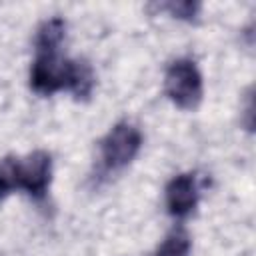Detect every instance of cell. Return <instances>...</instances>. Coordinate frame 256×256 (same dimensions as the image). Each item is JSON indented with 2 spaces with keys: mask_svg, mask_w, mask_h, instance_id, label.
I'll return each instance as SVG.
<instances>
[{
  "mask_svg": "<svg viewBox=\"0 0 256 256\" xmlns=\"http://www.w3.org/2000/svg\"><path fill=\"white\" fill-rule=\"evenodd\" d=\"M164 88L168 98L184 110H194L202 100V76L196 64L188 58L172 62L166 70Z\"/></svg>",
  "mask_w": 256,
  "mask_h": 256,
  "instance_id": "1",
  "label": "cell"
},
{
  "mask_svg": "<svg viewBox=\"0 0 256 256\" xmlns=\"http://www.w3.org/2000/svg\"><path fill=\"white\" fill-rule=\"evenodd\" d=\"M140 146H142V134L136 126L128 122L116 124L100 142L102 162L106 170H120L128 166L136 158Z\"/></svg>",
  "mask_w": 256,
  "mask_h": 256,
  "instance_id": "2",
  "label": "cell"
},
{
  "mask_svg": "<svg viewBox=\"0 0 256 256\" xmlns=\"http://www.w3.org/2000/svg\"><path fill=\"white\" fill-rule=\"evenodd\" d=\"M68 58H62L58 50L54 52H36V60L30 70V86L38 94H54L68 86L70 74Z\"/></svg>",
  "mask_w": 256,
  "mask_h": 256,
  "instance_id": "3",
  "label": "cell"
},
{
  "mask_svg": "<svg viewBox=\"0 0 256 256\" xmlns=\"http://www.w3.org/2000/svg\"><path fill=\"white\" fill-rule=\"evenodd\" d=\"M52 178V158L44 150H36L20 160V188L32 198L42 200L48 192Z\"/></svg>",
  "mask_w": 256,
  "mask_h": 256,
  "instance_id": "4",
  "label": "cell"
},
{
  "mask_svg": "<svg viewBox=\"0 0 256 256\" xmlns=\"http://www.w3.org/2000/svg\"><path fill=\"white\" fill-rule=\"evenodd\" d=\"M198 204V186L194 174H178L166 186V208L176 218H186Z\"/></svg>",
  "mask_w": 256,
  "mask_h": 256,
  "instance_id": "5",
  "label": "cell"
},
{
  "mask_svg": "<svg viewBox=\"0 0 256 256\" xmlns=\"http://www.w3.org/2000/svg\"><path fill=\"white\" fill-rule=\"evenodd\" d=\"M66 88L78 100H86L92 94L94 72H92V66L86 60H72L70 62V74H68V86Z\"/></svg>",
  "mask_w": 256,
  "mask_h": 256,
  "instance_id": "6",
  "label": "cell"
},
{
  "mask_svg": "<svg viewBox=\"0 0 256 256\" xmlns=\"http://www.w3.org/2000/svg\"><path fill=\"white\" fill-rule=\"evenodd\" d=\"M66 34V22L58 16L40 24L36 32V52H54L62 44Z\"/></svg>",
  "mask_w": 256,
  "mask_h": 256,
  "instance_id": "7",
  "label": "cell"
},
{
  "mask_svg": "<svg viewBox=\"0 0 256 256\" xmlns=\"http://www.w3.org/2000/svg\"><path fill=\"white\" fill-rule=\"evenodd\" d=\"M190 236L178 228V230H172L164 240L162 244L156 248L154 256H188L190 254Z\"/></svg>",
  "mask_w": 256,
  "mask_h": 256,
  "instance_id": "8",
  "label": "cell"
},
{
  "mask_svg": "<svg viewBox=\"0 0 256 256\" xmlns=\"http://www.w3.org/2000/svg\"><path fill=\"white\" fill-rule=\"evenodd\" d=\"M16 188H20V160L6 156L0 160V200H4Z\"/></svg>",
  "mask_w": 256,
  "mask_h": 256,
  "instance_id": "9",
  "label": "cell"
},
{
  "mask_svg": "<svg viewBox=\"0 0 256 256\" xmlns=\"http://www.w3.org/2000/svg\"><path fill=\"white\" fill-rule=\"evenodd\" d=\"M160 10H168L172 16L182 18V20H194L200 12V4L198 2H190V0H176V2H166V4H158Z\"/></svg>",
  "mask_w": 256,
  "mask_h": 256,
  "instance_id": "10",
  "label": "cell"
}]
</instances>
